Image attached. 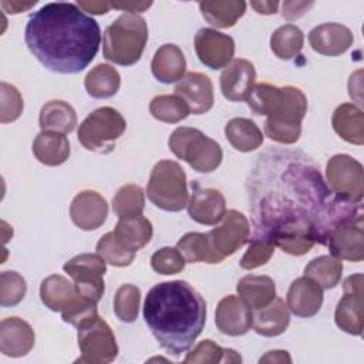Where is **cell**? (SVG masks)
<instances>
[{
	"label": "cell",
	"instance_id": "8d00e7d4",
	"mask_svg": "<svg viewBox=\"0 0 364 364\" xmlns=\"http://www.w3.org/2000/svg\"><path fill=\"white\" fill-rule=\"evenodd\" d=\"M149 111L155 119L168 124H176L191 114L185 101L175 94L154 97L149 104Z\"/></svg>",
	"mask_w": 364,
	"mask_h": 364
},
{
	"label": "cell",
	"instance_id": "d4e9b609",
	"mask_svg": "<svg viewBox=\"0 0 364 364\" xmlns=\"http://www.w3.org/2000/svg\"><path fill=\"white\" fill-rule=\"evenodd\" d=\"M290 323V310L283 299L274 297L267 306L255 310L252 327L263 337H276L286 331Z\"/></svg>",
	"mask_w": 364,
	"mask_h": 364
},
{
	"label": "cell",
	"instance_id": "ee69618b",
	"mask_svg": "<svg viewBox=\"0 0 364 364\" xmlns=\"http://www.w3.org/2000/svg\"><path fill=\"white\" fill-rule=\"evenodd\" d=\"M186 260L176 247H161L151 257V267L159 274H176L185 269Z\"/></svg>",
	"mask_w": 364,
	"mask_h": 364
},
{
	"label": "cell",
	"instance_id": "f5cc1de1",
	"mask_svg": "<svg viewBox=\"0 0 364 364\" xmlns=\"http://www.w3.org/2000/svg\"><path fill=\"white\" fill-rule=\"evenodd\" d=\"M250 6L260 14H274L279 7V1H252Z\"/></svg>",
	"mask_w": 364,
	"mask_h": 364
},
{
	"label": "cell",
	"instance_id": "6da1fadb",
	"mask_svg": "<svg viewBox=\"0 0 364 364\" xmlns=\"http://www.w3.org/2000/svg\"><path fill=\"white\" fill-rule=\"evenodd\" d=\"M30 53L50 71L77 74L100 50L98 23L74 3H47L34 11L24 30Z\"/></svg>",
	"mask_w": 364,
	"mask_h": 364
},
{
	"label": "cell",
	"instance_id": "2e32d148",
	"mask_svg": "<svg viewBox=\"0 0 364 364\" xmlns=\"http://www.w3.org/2000/svg\"><path fill=\"white\" fill-rule=\"evenodd\" d=\"M188 213L191 219L200 225H216L226 213L225 196L215 188H202L198 182H192Z\"/></svg>",
	"mask_w": 364,
	"mask_h": 364
},
{
	"label": "cell",
	"instance_id": "4316f807",
	"mask_svg": "<svg viewBox=\"0 0 364 364\" xmlns=\"http://www.w3.org/2000/svg\"><path fill=\"white\" fill-rule=\"evenodd\" d=\"M331 125L344 141L354 145L364 144V112L355 104L344 102L338 105L333 112Z\"/></svg>",
	"mask_w": 364,
	"mask_h": 364
},
{
	"label": "cell",
	"instance_id": "836d02e7",
	"mask_svg": "<svg viewBox=\"0 0 364 364\" xmlns=\"http://www.w3.org/2000/svg\"><path fill=\"white\" fill-rule=\"evenodd\" d=\"M121 85L119 73L109 64H98L84 78V87L92 98H109Z\"/></svg>",
	"mask_w": 364,
	"mask_h": 364
},
{
	"label": "cell",
	"instance_id": "5bb4252c",
	"mask_svg": "<svg viewBox=\"0 0 364 364\" xmlns=\"http://www.w3.org/2000/svg\"><path fill=\"white\" fill-rule=\"evenodd\" d=\"M208 235L218 255L225 259L249 242L250 225L242 212L230 209L226 210L222 223L208 232Z\"/></svg>",
	"mask_w": 364,
	"mask_h": 364
},
{
	"label": "cell",
	"instance_id": "30bf717a",
	"mask_svg": "<svg viewBox=\"0 0 364 364\" xmlns=\"http://www.w3.org/2000/svg\"><path fill=\"white\" fill-rule=\"evenodd\" d=\"M326 178L330 191L341 200L361 203L364 193L363 165L350 155L337 154L327 161Z\"/></svg>",
	"mask_w": 364,
	"mask_h": 364
},
{
	"label": "cell",
	"instance_id": "9a60e30c",
	"mask_svg": "<svg viewBox=\"0 0 364 364\" xmlns=\"http://www.w3.org/2000/svg\"><path fill=\"white\" fill-rule=\"evenodd\" d=\"M195 51L203 65L220 70L233 60L235 41L230 36L213 28H200L195 36Z\"/></svg>",
	"mask_w": 364,
	"mask_h": 364
},
{
	"label": "cell",
	"instance_id": "b9f144b4",
	"mask_svg": "<svg viewBox=\"0 0 364 364\" xmlns=\"http://www.w3.org/2000/svg\"><path fill=\"white\" fill-rule=\"evenodd\" d=\"M97 253L109 264L117 267L129 266L135 257V253L125 250L115 239L114 230L105 233L97 243Z\"/></svg>",
	"mask_w": 364,
	"mask_h": 364
},
{
	"label": "cell",
	"instance_id": "cb8c5ba5",
	"mask_svg": "<svg viewBox=\"0 0 364 364\" xmlns=\"http://www.w3.org/2000/svg\"><path fill=\"white\" fill-rule=\"evenodd\" d=\"M151 70L154 77L164 84H172L183 78L186 60L176 44L161 46L152 58Z\"/></svg>",
	"mask_w": 364,
	"mask_h": 364
},
{
	"label": "cell",
	"instance_id": "83f0119b",
	"mask_svg": "<svg viewBox=\"0 0 364 364\" xmlns=\"http://www.w3.org/2000/svg\"><path fill=\"white\" fill-rule=\"evenodd\" d=\"M33 154L43 165L58 166L68 159L71 148L65 134L41 131L33 141Z\"/></svg>",
	"mask_w": 364,
	"mask_h": 364
},
{
	"label": "cell",
	"instance_id": "ffe728a7",
	"mask_svg": "<svg viewBox=\"0 0 364 364\" xmlns=\"http://www.w3.org/2000/svg\"><path fill=\"white\" fill-rule=\"evenodd\" d=\"M255 80L253 64L245 58H235L220 74V91L229 101H243L250 94Z\"/></svg>",
	"mask_w": 364,
	"mask_h": 364
},
{
	"label": "cell",
	"instance_id": "ac0fdd59",
	"mask_svg": "<svg viewBox=\"0 0 364 364\" xmlns=\"http://www.w3.org/2000/svg\"><path fill=\"white\" fill-rule=\"evenodd\" d=\"M108 216V203L95 191H82L70 205V218L81 230H95L104 225Z\"/></svg>",
	"mask_w": 364,
	"mask_h": 364
},
{
	"label": "cell",
	"instance_id": "d6986e66",
	"mask_svg": "<svg viewBox=\"0 0 364 364\" xmlns=\"http://www.w3.org/2000/svg\"><path fill=\"white\" fill-rule=\"evenodd\" d=\"M175 95L181 97L192 114L208 112L215 102L213 85L208 75L202 73H188L175 85Z\"/></svg>",
	"mask_w": 364,
	"mask_h": 364
},
{
	"label": "cell",
	"instance_id": "d6a6232c",
	"mask_svg": "<svg viewBox=\"0 0 364 364\" xmlns=\"http://www.w3.org/2000/svg\"><path fill=\"white\" fill-rule=\"evenodd\" d=\"M246 1H232V0H216V1H200L199 10L203 18L218 27L229 28L236 24V21L246 11Z\"/></svg>",
	"mask_w": 364,
	"mask_h": 364
},
{
	"label": "cell",
	"instance_id": "bcb514c9",
	"mask_svg": "<svg viewBox=\"0 0 364 364\" xmlns=\"http://www.w3.org/2000/svg\"><path fill=\"white\" fill-rule=\"evenodd\" d=\"M183 361L192 364L225 363V348L212 340H203L191 353L186 354Z\"/></svg>",
	"mask_w": 364,
	"mask_h": 364
},
{
	"label": "cell",
	"instance_id": "7402d4cb",
	"mask_svg": "<svg viewBox=\"0 0 364 364\" xmlns=\"http://www.w3.org/2000/svg\"><path fill=\"white\" fill-rule=\"evenodd\" d=\"M31 326L20 317H7L0 323V351L7 357H23L34 346Z\"/></svg>",
	"mask_w": 364,
	"mask_h": 364
},
{
	"label": "cell",
	"instance_id": "4dcf8cb0",
	"mask_svg": "<svg viewBox=\"0 0 364 364\" xmlns=\"http://www.w3.org/2000/svg\"><path fill=\"white\" fill-rule=\"evenodd\" d=\"M176 249L181 252L186 263L203 262L213 264L223 260V257H220L215 250L208 233L189 232L178 240Z\"/></svg>",
	"mask_w": 364,
	"mask_h": 364
},
{
	"label": "cell",
	"instance_id": "277c9868",
	"mask_svg": "<svg viewBox=\"0 0 364 364\" xmlns=\"http://www.w3.org/2000/svg\"><path fill=\"white\" fill-rule=\"evenodd\" d=\"M148 41V26L136 13H122L102 37V55L118 65H134L142 57Z\"/></svg>",
	"mask_w": 364,
	"mask_h": 364
},
{
	"label": "cell",
	"instance_id": "5b68a950",
	"mask_svg": "<svg viewBox=\"0 0 364 364\" xmlns=\"http://www.w3.org/2000/svg\"><path fill=\"white\" fill-rule=\"evenodd\" d=\"M40 297L46 307L60 311L63 320L74 327L98 314L97 304L81 296L74 282L61 274H51L41 282Z\"/></svg>",
	"mask_w": 364,
	"mask_h": 364
},
{
	"label": "cell",
	"instance_id": "c3c4849f",
	"mask_svg": "<svg viewBox=\"0 0 364 364\" xmlns=\"http://www.w3.org/2000/svg\"><path fill=\"white\" fill-rule=\"evenodd\" d=\"M77 6L91 14H105L111 9V3L107 1H77Z\"/></svg>",
	"mask_w": 364,
	"mask_h": 364
},
{
	"label": "cell",
	"instance_id": "f35d334b",
	"mask_svg": "<svg viewBox=\"0 0 364 364\" xmlns=\"http://www.w3.org/2000/svg\"><path fill=\"white\" fill-rule=\"evenodd\" d=\"M141 290L134 284H122L114 296V313L124 323H134L138 317Z\"/></svg>",
	"mask_w": 364,
	"mask_h": 364
},
{
	"label": "cell",
	"instance_id": "681fc988",
	"mask_svg": "<svg viewBox=\"0 0 364 364\" xmlns=\"http://www.w3.org/2000/svg\"><path fill=\"white\" fill-rule=\"evenodd\" d=\"M152 1H124V3H111V7L124 10L127 13H139L145 11L148 7H151Z\"/></svg>",
	"mask_w": 364,
	"mask_h": 364
},
{
	"label": "cell",
	"instance_id": "d590c367",
	"mask_svg": "<svg viewBox=\"0 0 364 364\" xmlns=\"http://www.w3.org/2000/svg\"><path fill=\"white\" fill-rule=\"evenodd\" d=\"M303 31L294 24H284L273 31L270 37V48L280 60H291L303 48Z\"/></svg>",
	"mask_w": 364,
	"mask_h": 364
},
{
	"label": "cell",
	"instance_id": "603a6c76",
	"mask_svg": "<svg viewBox=\"0 0 364 364\" xmlns=\"http://www.w3.org/2000/svg\"><path fill=\"white\" fill-rule=\"evenodd\" d=\"M323 304V289L310 277L301 276L291 282L287 291V307L297 317H313Z\"/></svg>",
	"mask_w": 364,
	"mask_h": 364
},
{
	"label": "cell",
	"instance_id": "9c48e42d",
	"mask_svg": "<svg viewBox=\"0 0 364 364\" xmlns=\"http://www.w3.org/2000/svg\"><path fill=\"white\" fill-rule=\"evenodd\" d=\"M78 347L81 357L77 363L107 364L117 358L118 346L108 323L98 314L87 318L78 327Z\"/></svg>",
	"mask_w": 364,
	"mask_h": 364
},
{
	"label": "cell",
	"instance_id": "3957f363",
	"mask_svg": "<svg viewBox=\"0 0 364 364\" xmlns=\"http://www.w3.org/2000/svg\"><path fill=\"white\" fill-rule=\"evenodd\" d=\"M256 115H266L264 134L279 144L299 141L301 121L307 112V98L296 87H276L266 82L255 84L246 98Z\"/></svg>",
	"mask_w": 364,
	"mask_h": 364
},
{
	"label": "cell",
	"instance_id": "7bdbcfd3",
	"mask_svg": "<svg viewBox=\"0 0 364 364\" xmlns=\"http://www.w3.org/2000/svg\"><path fill=\"white\" fill-rule=\"evenodd\" d=\"M274 243L259 236H253L249 239V247L243 257L240 259V267L246 270H252L266 264L274 253Z\"/></svg>",
	"mask_w": 364,
	"mask_h": 364
},
{
	"label": "cell",
	"instance_id": "e0dca14e",
	"mask_svg": "<svg viewBox=\"0 0 364 364\" xmlns=\"http://www.w3.org/2000/svg\"><path fill=\"white\" fill-rule=\"evenodd\" d=\"M253 321L252 309L235 294L223 297L215 313V324L218 330L226 336L237 337L246 334Z\"/></svg>",
	"mask_w": 364,
	"mask_h": 364
},
{
	"label": "cell",
	"instance_id": "74e56055",
	"mask_svg": "<svg viewBox=\"0 0 364 364\" xmlns=\"http://www.w3.org/2000/svg\"><path fill=\"white\" fill-rule=\"evenodd\" d=\"M145 208V195L139 185L128 183L118 189L112 199V210L118 218L142 215Z\"/></svg>",
	"mask_w": 364,
	"mask_h": 364
},
{
	"label": "cell",
	"instance_id": "4fadbf2b",
	"mask_svg": "<svg viewBox=\"0 0 364 364\" xmlns=\"http://www.w3.org/2000/svg\"><path fill=\"white\" fill-rule=\"evenodd\" d=\"M364 277L363 273L348 276L344 283V294L338 300L334 320L338 328L343 331L361 336L363 334V314H364Z\"/></svg>",
	"mask_w": 364,
	"mask_h": 364
},
{
	"label": "cell",
	"instance_id": "44dd1931",
	"mask_svg": "<svg viewBox=\"0 0 364 364\" xmlns=\"http://www.w3.org/2000/svg\"><path fill=\"white\" fill-rule=\"evenodd\" d=\"M354 41L351 30L340 23H324L316 26L309 33V43L311 48L328 57H336L344 54Z\"/></svg>",
	"mask_w": 364,
	"mask_h": 364
},
{
	"label": "cell",
	"instance_id": "f1b7e54d",
	"mask_svg": "<svg viewBox=\"0 0 364 364\" xmlns=\"http://www.w3.org/2000/svg\"><path fill=\"white\" fill-rule=\"evenodd\" d=\"M239 297L253 310L262 309L276 297V284L269 276L247 274L236 286Z\"/></svg>",
	"mask_w": 364,
	"mask_h": 364
},
{
	"label": "cell",
	"instance_id": "ba28073f",
	"mask_svg": "<svg viewBox=\"0 0 364 364\" xmlns=\"http://www.w3.org/2000/svg\"><path fill=\"white\" fill-rule=\"evenodd\" d=\"M127 129L125 118L111 107L94 109L80 124L78 141L92 152L108 154L114 149L115 142Z\"/></svg>",
	"mask_w": 364,
	"mask_h": 364
},
{
	"label": "cell",
	"instance_id": "60d3db41",
	"mask_svg": "<svg viewBox=\"0 0 364 364\" xmlns=\"http://www.w3.org/2000/svg\"><path fill=\"white\" fill-rule=\"evenodd\" d=\"M272 242L274 246L280 247L283 252L293 255V256H301L311 250V247L316 245L314 236L309 232L303 230H291V232H283L276 235Z\"/></svg>",
	"mask_w": 364,
	"mask_h": 364
},
{
	"label": "cell",
	"instance_id": "816d5d0a",
	"mask_svg": "<svg viewBox=\"0 0 364 364\" xmlns=\"http://www.w3.org/2000/svg\"><path fill=\"white\" fill-rule=\"evenodd\" d=\"M37 1H28V3H24V1H1V6L3 9L7 11V13H11V14H17V13H21V11H26L28 9H31L33 6H36Z\"/></svg>",
	"mask_w": 364,
	"mask_h": 364
},
{
	"label": "cell",
	"instance_id": "f907efd6",
	"mask_svg": "<svg viewBox=\"0 0 364 364\" xmlns=\"http://www.w3.org/2000/svg\"><path fill=\"white\" fill-rule=\"evenodd\" d=\"M259 363H291V358L284 350H272L260 357Z\"/></svg>",
	"mask_w": 364,
	"mask_h": 364
},
{
	"label": "cell",
	"instance_id": "ab89813d",
	"mask_svg": "<svg viewBox=\"0 0 364 364\" xmlns=\"http://www.w3.org/2000/svg\"><path fill=\"white\" fill-rule=\"evenodd\" d=\"M27 283L24 277L13 270L0 274V304L1 307H14L26 296Z\"/></svg>",
	"mask_w": 364,
	"mask_h": 364
},
{
	"label": "cell",
	"instance_id": "8992f818",
	"mask_svg": "<svg viewBox=\"0 0 364 364\" xmlns=\"http://www.w3.org/2000/svg\"><path fill=\"white\" fill-rule=\"evenodd\" d=\"M148 199L159 209L179 212L189 202L186 173L182 166L169 159L155 164L146 185Z\"/></svg>",
	"mask_w": 364,
	"mask_h": 364
},
{
	"label": "cell",
	"instance_id": "f546056e",
	"mask_svg": "<svg viewBox=\"0 0 364 364\" xmlns=\"http://www.w3.org/2000/svg\"><path fill=\"white\" fill-rule=\"evenodd\" d=\"M38 124L41 131L70 134L77 125V114L68 102L53 100L41 107Z\"/></svg>",
	"mask_w": 364,
	"mask_h": 364
},
{
	"label": "cell",
	"instance_id": "7a4b0ae2",
	"mask_svg": "<svg viewBox=\"0 0 364 364\" xmlns=\"http://www.w3.org/2000/svg\"><path fill=\"white\" fill-rule=\"evenodd\" d=\"M144 318L161 347L179 357L202 333L206 303L185 280L162 282L149 289L144 301Z\"/></svg>",
	"mask_w": 364,
	"mask_h": 364
},
{
	"label": "cell",
	"instance_id": "52a82bcc",
	"mask_svg": "<svg viewBox=\"0 0 364 364\" xmlns=\"http://www.w3.org/2000/svg\"><path fill=\"white\" fill-rule=\"evenodd\" d=\"M168 146L176 158L188 162L191 168L202 173L215 171L223 159L220 145L191 127H178L171 134Z\"/></svg>",
	"mask_w": 364,
	"mask_h": 364
},
{
	"label": "cell",
	"instance_id": "8fae6325",
	"mask_svg": "<svg viewBox=\"0 0 364 364\" xmlns=\"http://www.w3.org/2000/svg\"><path fill=\"white\" fill-rule=\"evenodd\" d=\"M363 240V208H360L334 223L326 237V246L333 257L357 263L364 259Z\"/></svg>",
	"mask_w": 364,
	"mask_h": 364
},
{
	"label": "cell",
	"instance_id": "7c38bea8",
	"mask_svg": "<svg viewBox=\"0 0 364 364\" xmlns=\"http://www.w3.org/2000/svg\"><path fill=\"white\" fill-rule=\"evenodd\" d=\"M73 279L78 293L92 303H98L104 294V274L107 262L98 253H81L70 259L63 266Z\"/></svg>",
	"mask_w": 364,
	"mask_h": 364
},
{
	"label": "cell",
	"instance_id": "e575fe53",
	"mask_svg": "<svg viewBox=\"0 0 364 364\" xmlns=\"http://www.w3.org/2000/svg\"><path fill=\"white\" fill-rule=\"evenodd\" d=\"M343 274V262L331 255L314 257L304 267V276L314 280L323 290L336 287Z\"/></svg>",
	"mask_w": 364,
	"mask_h": 364
},
{
	"label": "cell",
	"instance_id": "1f68e13d",
	"mask_svg": "<svg viewBox=\"0 0 364 364\" xmlns=\"http://www.w3.org/2000/svg\"><path fill=\"white\" fill-rule=\"evenodd\" d=\"M225 135L230 145L240 152H250L263 144L260 128L247 118H232L225 125Z\"/></svg>",
	"mask_w": 364,
	"mask_h": 364
},
{
	"label": "cell",
	"instance_id": "484cf974",
	"mask_svg": "<svg viewBox=\"0 0 364 364\" xmlns=\"http://www.w3.org/2000/svg\"><path fill=\"white\" fill-rule=\"evenodd\" d=\"M114 236L125 250L136 253L149 243L152 237V223L144 215L118 218Z\"/></svg>",
	"mask_w": 364,
	"mask_h": 364
},
{
	"label": "cell",
	"instance_id": "f6af8a7d",
	"mask_svg": "<svg viewBox=\"0 0 364 364\" xmlns=\"http://www.w3.org/2000/svg\"><path fill=\"white\" fill-rule=\"evenodd\" d=\"M0 97H1V111H0V122L7 124L16 121L23 112V97L20 91L7 82L0 84Z\"/></svg>",
	"mask_w": 364,
	"mask_h": 364
},
{
	"label": "cell",
	"instance_id": "7dc6e473",
	"mask_svg": "<svg viewBox=\"0 0 364 364\" xmlns=\"http://www.w3.org/2000/svg\"><path fill=\"white\" fill-rule=\"evenodd\" d=\"M313 4H314L313 1H284L282 16L286 20L293 21V20L301 17Z\"/></svg>",
	"mask_w": 364,
	"mask_h": 364
}]
</instances>
